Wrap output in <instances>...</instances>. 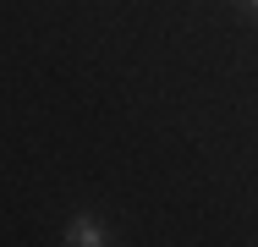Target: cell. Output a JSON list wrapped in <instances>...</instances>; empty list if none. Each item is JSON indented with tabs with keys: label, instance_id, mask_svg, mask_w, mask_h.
Returning <instances> with one entry per match:
<instances>
[{
	"label": "cell",
	"instance_id": "obj_1",
	"mask_svg": "<svg viewBox=\"0 0 258 247\" xmlns=\"http://www.w3.org/2000/svg\"><path fill=\"white\" fill-rule=\"evenodd\" d=\"M66 247H104L110 236H104V225L94 220V214H72L66 220V236H60Z\"/></svg>",
	"mask_w": 258,
	"mask_h": 247
},
{
	"label": "cell",
	"instance_id": "obj_2",
	"mask_svg": "<svg viewBox=\"0 0 258 247\" xmlns=\"http://www.w3.org/2000/svg\"><path fill=\"white\" fill-rule=\"evenodd\" d=\"M242 6H247V11H253V17H258V0H242Z\"/></svg>",
	"mask_w": 258,
	"mask_h": 247
}]
</instances>
